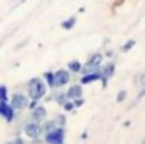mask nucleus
Here are the masks:
<instances>
[{"label":"nucleus","mask_w":145,"mask_h":144,"mask_svg":"<svg viewBox=\"0 0 145 144\" xmlns=\"http://www.w3.org/2000/svg\"><path fill=\"white\" fill-rule=\"evenodd\" d=\"M46 93H47V85L40 78L29 80V83H27V97H29V100H37L39 102L40 98L46 97Z\"/></svg>","instance_id":"1"},{"label":"nucleus","mask_w":145,"mask_h":144,"mask_svg":"<svg viewBox=\"0 0 145 144\" xmlns=\"http://www.w3.org/2000/svg\"><path fill=\"white\" fill-rule=\"evenodd\" d=\"M101 63H103V54H101V53H95V54H91V58L83 65L81 71H83V75L98 71V70H100V66H101Z\"/></svg>","instance_id":"2"},{"label":"nucleus","mask_w":145,"mask_h":144,"mask_svg":"<svg viewBox=\"0 0 145 144\" xmlns=\"http://www.w3.org/2000/svg\"><path fill=\"white\" fill-rule=\"evenodd\" d=\"M64 137H66L64 127H56L54 131L44 134V143L46 144H64Z\"/></svg>","instance_id":"3"},{"label":"nucleus","mask_w":145,"mask_h":144,"mask_svg":"<svg viewBox=\"0 0 145 144\" xmlns=\"http://www.w3.org/2000/svg\"><path fill=\"white\" fill-rule=\"evenodd\" d=\"M52 75H54V88H63L71 81V73L68 70H57L52 71Z\"/></svg>","instance_id":"4"},{"label":"nucleus","mask_w":145,"mask_h":144,"mask_svg":"<svg viewBox=\"0 0 145 144\" xmlns=\"http://www.w3.org/2000/svg\"><path fill=\"white\" fill-rule=\"evenodd\" d=\"M24 134L29 137V139H39L40 136H42V129H40V124L39 122H34V120H31V122H27L25 126H24Z\"/></svg>","instance_id":"5"},{"label":"nucleus","mask_w":145,"mask_h":144,"mask_svg":"<svg viewBox=\"0 0 145 144\" xmlns=\"http://www.w3.org/2000/svg\"><path fill=\"white\" fill-rule=\"evenodd\" d=\"M8 104H10V107L17 112V110H22V108L27 107V104H29V97L24 95V93H14Z\"/></svg>","instance_id":"6"},{"label":"nucleus","mask_w":145,"mask_h":144,"mask_svg":"<svg viewBox=\"0 0 145 144\" xmlns=\"http://www.w3.org/2000/svg\"><path fill=\"white\" fill-rule=\"evenodd\" d=\"M115 63L113 61H110V63H106L105 66H100V75H101V83H103V88H106V85H108V80L115 75Z\"/></svg>","instance_id":"7"},{"label":"nucleus","mask_w":145,"mask_h":144,"mask_svg":"<svg viewBox=\"0 0 145 144\" xmlns=\"http://www.w3.org/2000/svg\"><path fill=\"white\" fill-rule=\"evenodd\" d=\"M0 117L5 119V122H12L15 117V110L10 107L8 102H0Z\"/></svg>","instance_id":"8"},{"label":"nucleus","mask_w":145,"mask_h":144,"mask_svg":"<svg viewBox=\"0 0 145 144\" xmlns=\"http://www.w3.org/2000/svg\"><path fill=\"white\" fill-rule=\"evenodd\" d=\"M32 112V120L34 122H44L46 119H47V108L44 107V105H37L36 108H32L31 110Z\"/></svg>","instance_id":"9"},{"label":"nucleus","mask_w":145,"mask_h":144,"mask_svg":"<svg viewBox=\"0 0 145 144\" xmlns=\"http://www.w3.org/2000/svg\"><path fill=\"white\" fill-rule=\"evenodd\" d=\"M66 97H68V100H76V98H81L83 97V85H79V83H76V85H71L69 87V90L66 92Z\"/></svg>","instance_id":"10"},{"label":"nucleus","mask_w":145,"mask_h":144,"mask_svg":"<svg viewBox=\"0 0 145 144\" xmlns=\"http://www.w3.org/2000/svg\"><path fill=\"white\" fill-rule=\"evenodd\" d=\"M100 80H101V75H100V70H98V71L83 75L81 80H79V81H81L79 85H89V83H93V81H100Z\"/></svg>","instance_id":"11"},{"label":"nucleus","mask_w":145,"mask_h":144,"mask_svg":"<svg viewBox=\"0 0 145 144\" xmlns=\"http://www.w3.org/2000/svg\"><path fill=\"white\" fill-rule=\"evenodd\" d=\"M56 127H57L56 120H49V119H46V120H44V124L40 126V129H42V134H47V132L54 131Z\"/></svg>","instance_id":"12"},{"label":"nucleus","mask_w":145,"mask_h":144,"mask_svg":"<svg viewBox=\"0 0 145 144\" xmlns=\"http://www.w3.org/2000/svg\"><path fill=\"white\" fill-rule=\"evenodd\" d=\"M74 26H76V15H71V17H68V19H64V20L61 22V27H63L64 31H71Z\"/></svg>","instance_id":"13"},{"label":"nucleus","mask_w":145,"mask_h":144,"mask_svg":"<svg viewBox=\"0 0 145 144\" xmlns=\"http://www.w3.org/2000/svg\"><path fill=\"white\" fill-rule=\"evenodd\" d=\"M81 68H83V65L78 61V59H72L68 63V71L69 73H79L81 71Z\"/></svg>","instance_id":"14"},{"label":"nucleus","mask_w":145,"mask_h":144,"mask_svg":"<svg viewBox=\"0 0 145 144\" xmlns=\"http://www.w3.org/2000/svg\"><path fill=\"white\" fill-rule=\"evenodd\" d=\"M42 76H44V80H46V85H47L49 88H54V75H52V71H46Z\"/></svg>","instance_id":"15"},{"label":"nucleus","mask_w":145,"mask_h":144,"mask_svg":"<svg viewBox=\"0 0 145 144\" xmlns=\"http://www.w3.org/2000/svg\"><path fill=\"white\" fill-rule=\"evenodd\" d=\"M0 102H8V90L2 83H0Z\"/></svg>","instance_id":"16"},{"label":"nucleus","mask_w":145,"mask_h":144,"mask_svg":"<svg viewBox=\"0 0 145 144\" xmlns=\"http://www.w3.org/2000/svg\"><path fill=\"white\" fill-rule=\"evenodd\" d=\"M133 46H135V39H128V41L121 46V53H128Z\"/></svg>","instance_id":"17"},{"label":"nucleus","mask_w":145,"mask_h":144,"mask_svg":"<svg viewBox=\"0 0 145 144\" xmlns=\"http://www.w3.org/2000/svg\"><path fill=\"white\" fill-rule=\"evenodd\" d=\"M64 102H68L66 93H57V95H56V104H59V105L63 107V104H64Z\"/></svg>","instance_id":"18"},{"label":"nucleus","mask_w":145,"mask_h":144,"mask_svg":"<svg viewBox=\"0 0 145 144\" xmlns=\"http://www.w3.org/2000/svg\"><path fill=\"white\" fill-rule=\"evenodd\" d=\"M125 98H127V92H125V90H120V92H118V95H116V102H118V104H121Z\"/></svg>","instance_id":"19"},{"label":"nucleus","mask_w":145,"mask_h":144,"mask_svg":"<svg viewBox=\"0 0 145 144\" xmlns=\"http://www.w3.org/2000/svg\"><path fill=\"white\" fill-rule=\"evenodd\" d=\"M63 108H64L66 112H72V110H74V104H72L71 100H68V102L63 104Z\"/></svg>","instance_id":"20"},{"label":"nucleus","mask_w":145,"mask_h":144,"mask_svg":"<svg viewBox=\"0 0 145 144\" xmlns=\"http://www.w3.org/2000/svg\"><path fill=\"white\" fill-rule=\"evenodd\" d=\"M56 124H57V127H64V124H66V117H64V115H59V117L56 119Z\"/></svg>","instance_id":"21"},{"label":"nucleus","mask_w":145,"mask_h":144,"mask_svg":"<svg viewBox=\"0 0 145 144\" xmlns=\"http://www.w3.org/2000/svg\"><path fill=\"white\" fill-rule=\"evenodd\" d=\"M72 104H74V108H78V107H81V105L84 104V100H83V97H81V98H76V100H72Z\"/></svg>","instance_id":"22"},{"label":"nucleus","mask_w":145,"mask_h":144,"mask_svg":"<svg viewBox=\"0 0 145 144\" xmlns=\"http://www.w3.org/2000/svg\"><path fill=\"white\" fill-rule=\"evenodd\" d=\"M37 105H39V102H37V100H29V104H27V108H31V110H32V108H36Z\"/></svg>","instance_id":"23"},{"label":"nucleus","mask_w":145,"mask_h":144,"mask_svg":"<svg viewBox=\"0 0 145 144\" xmlns=\"http://www.w3.org/2000/svg\"><path fill=\"white\" fill-rule=\"evenodd\" d=\"M144 97H145V87L142 88V92H138V95H137V100H135V102H138V100H142Z\"/></svg>","instance_id":"24"},{"label":"nucleus","mask_w":145,"mask_h":144,"mask_svg":"<svg viewBox=\"0 0 145 144\" xmlns=\"http://www.w3.org/2000/svg\"><path fill=\"white\" fill-rule=\"evenodd\" d=\"M8 144H25V143H24L20 137H15V139H12V141H10Z\"/></svg>","instance_id":"25"},{"label":"nucleus","mask_w":145,"mask_h":144,"mask_svg":"<svg viewBox=\"0 0 145 144\" xmlns=\"http://www.w3.org/2000/svg\"><path fill=\"white\" fill-rule=\"evenodd\" d=\"M138 83H140L142 87H145V71L140 75V78H138Z\"/></svg>","instance_id":"26"}]
</instances>
